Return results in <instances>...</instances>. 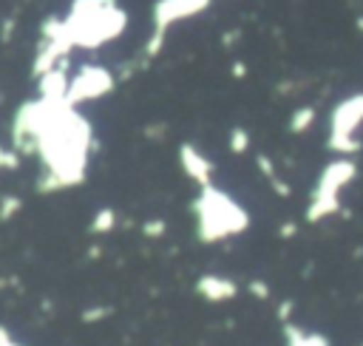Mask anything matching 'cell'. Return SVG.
Listing matches in <instances>:
<instances>
[{
  "label": "cell",
  "instance_id": "1",
  "mask_svg": "<svg viewBox=\"0 0 363 346\" xmlns=\"http://www.w3.org/2000/svg\"><path fill=\"white\" fill-rule=\"evenodd\" d=\"M94 150H96V136H94L91 122L77 111V105L65 99L57 108L54 119L48 122L37 145V159L43 164L37 190L57 193V190L82 184Z\"/></svg>",
  "mask_w": 363,
  "mask_h": 346
},
{
  "label": "cell",
  "instance_id": "2",
  "mask_svg": "<svg viewBox=\"0 0 363 346\" xmlns=\"http://www.w3.org/2000/svg\"><path fill=\"white\" fill-rule=\"evenodd\" d=\"M65 26L77 48H102L128 28V11L116 0H71Z\"/></svg>",
  "mask_w": 363,
  "mask_h": 346
},
{
  "label": "cell",
  "instance_id": "3",
  "mask_svg": "<svg viewBox=\"0 0 363 346\" xmlns=\"http://www.w3.org/2000/svg\"><path fill=\"white\" fill-rule=\"evenodd\" d=\"M196 216V235L204 244L227 241L250 227V213L221 187L207 184L199 190V196L190 204Z\"/></svg>",
  "mask_w": 363,
  "mask_h": 346
},
{
  "label": "cell",
  "instance_id": "4",
  "mask_svg": "<svg viewBox=\"0 0 363 346\" xmlns=\"http://www.w3.org/2000/svg\"><path fill=\"white\" fill-rule=\"evenodd\" d=\"M65 99H45V96H37V99H26L14 116H11V125H9V133H11V150H17L20 156H37V145L48 128V122L54 119L57 108L62 105Z\"/></svg>",
  "mask_w": 363,
  "mask_h": 346
},
{
  "label": "cell",
  "instance_id": "5",
  "mask_svg": "<svg viewBox=\"0 0 363 346\" xmlns=\"http://www.w3.org/2000/svg\"><path fill=\"white\" fill-rule=\"evenodd\" d=\"M357 176V164L349 159V156H340L335 162H329L315 187H312V196H309V204H306V221L309 224H318L323 221L326 216H335L340 210V193L346 184H352Z\"/></svg>",
  "mask_w": 363,
  "mask_h": 346
},
{
  "label": "cell",
  "instance_id": "6",
  "mask_svg": "<svg viewBox=\"0 0 363 346\" xmlns=\"http://www.w3.org/2000/svg\"><path fill=\"white\" fill-rule=\"evenodd\" d=\"M74 40L71 31L65 26V17L48 14L40 23V40L34 45V60H31V77H43L45 71L57 68V65H68V57L74 51Z\"/></svg>",
  "mask_w": 363,
  "mask_h": 346
},
{
  "label": "cell",
  "instance_id": "7",
  "mask_svg": "<svg viewBox=\"0 0 363 346\" xmlns=\"http://www.w3.org/2000/svg\"><path fill=\"white\" fill-rule=\"evenodd\" d=\"M360 125H363V94H352L340 99L329 113L326 147L340 156H354L363 147V142L357 139Z\"/></svg>",
  "mask_w": 363,
  "mask_h": 346
},
{
  "label": "cell",
  "instance_id": "8",
  "mask_svg": "<svg viewBox=\"0 0 363 346\" xmlns=\"http://www.w3.org/2000/svg\"><path fill=\"white\" fill-rule=\"evenodd\" d=\"M210 9V0H156L153 3V11H150V20H153V28H150V37L145 40V48H142V60L150 62L162 54L164 48V37H167V28L187 20V17H196L201 11Z\"/></svg>",
  "mask_w": 363,
  "mask_h": 346
},
{
  "label": "cell",
  "instance_id": "9",
  "mask_svg": "<svg viewBox=\"0 0 363 346\" xmlns=\"http://www.w3.org/2000/svg\"><path fill=\"white\" fill-rule=\"evenodd\" d=\"M116 74L105 65H96V62H85L74 71L71 77V85H68V102L71 105H85V102H94V99H102L105 94H111L116 88Z\"/></svg>",
  "mask_w": 363,
  "mask_h": 346
},
{
  "label": "cell",
  "instance_id": "10",
  "mask_svg": "<svg viewBox=\"0 0 363 346\" xmlns=\"http://www.w3.org/2000/svg\"><path fill=\"white\" fill-rule=\"evenodd\" d=\"M179 164L184 170V176L190 182H196L199 187H207L213 184V173H216V164L193 145V142H182L179 145Z\"/></svg>",
  "mask_w": 363,
  "mask_h": 346
},
{
  "label": "cell",
  "instance_id": "11",
  "mask_svg": "<svg viewBox=\"0 0 363 346\" xmlns=\"http://www.w3.org/2000/svg\"><path fill=\"white\" fill-rule=\"evenodd\" d=\"M196 292L210 303H224V301H233L238 295V284L227 275L204 272V275L196 278Z\"/></svg>",
  "mask_w": 363,
  "mask_h": 346
},
{
  "label": "cell",
  "instance_id": "12",
  "mask_svg": "<svg viewBox=\"0 0 363 346\" xmlns=\"http://www.w3.org/2000/svg\"><path fill=\"white\" fill-rule=\"evenodd\" d=\"M68 85H71L68 65H57L43 77H37V94L45 99H68Z\"/></svg>",
  "mask_w": 363,
  "mask_h": 346
},
{
  "label": "cell",
  "instance_id": "13",
  "mask_svg": "<svg viewBox=\"0 0 363 346\" xmlns=\"http://www.w3.org/2000/svg\"><path fill=\"white\" fill-rule=\"evenodd\" d=\"M255 167L264 173L267 184H269V187H272L278 196H292V187H289V184H286V182L278 176V170H275V162H272L267 153H258V156H255Z\"/></svg>",
  "mask_w": 363,
  "mask_h": 346
},
{
  "label": "cell",
  "instance_id": "14",
  "mask_svg": "<svg viewBox=\"0 0 363 346\" xmlns=\"http://www.w3.org/2000/svg\"><path fill=\"white\" fill-rule=\"evenodd\" d=\"M284 337H286V346H329V340L323 335H315V332H306L295 323H286L284 326Z\"/></svg>",
  "mask_w": 363,
  "mask_h": 346
},
{
  "label": "cell",
  "instance_id": "15",
  "mask_svg": "<svg viewBox=\"0 0 363 346\" xmlns=\"http://www.w3.org/2000/svg\"><path fill=\"white\" fill-rule=\"evenodd\" d=\"M315 119H318V111H315L312 105H301V108H295V111L289 113L286 128H289L292 133H306V130L315 125Z\"/></svg>",
  "mask_w": 363,
  "mask_h": 346
},
{
  "label": "cell",
  "instance_id": "16",
  "mask_svg": "<svg viewBox=\"0 0 363 346\" xmlns=\"http://www.w3.org/2000/svg\"><path fill=\"white\" fill-rule=\"evenodd\" d=\"M116 221H119V216H116V210L113 207H102V210H96V216L91 218V233L94 235H99V233H111L113 227H116Z\"/></svg>",
  "mask_w": 363,
  "mask_h": 346
},
{
  "label": "cell",
  "instance_id": "17",
  "mask_svg": "<svg viewBox=\"0 0 363 346\" xmlns=\"http://www.w3.org/2000/svg\"><path fill=\"white\" fill-rule=\"evenodd\" d=\"M227 147H230V153H235V156L247 153V150H250V133H247V128H233L230 136H227Z\"/></svg>",
  "mask_w": 363,
  "mask_h": 346
},
{
  "label": "cell",
  "instance_id": "18",
  "mask_svg": "<svg viewBox=\"0 0 363 346\" xmlns=\"http://www.w3.org/2000/svg\"><path fill=\"white\" fill-rule=\"evenodd\" d=\"M23 210V201H20V196H0V221H9V218H14L17 213Z\"/></svg>",
  "mask_w": 363,
  "mask_h": 346
},
{
  "label": "cell",
  "instance_id": "19",
  "mask_svg": "<svg viewBox=\"0 0 363 346\" xmlns=\"http://www.w3.org/2000/svg\"><path fill=\"white\" fill-rule=\"evenodd\" d=\"M164 230H167V224H164L162 218H150V221H145V224H142V233H145L147 238H162V235H164Z\"/></svg>",
  "mask_w": 363,
  "mask_h": 346
},
{
  "label": "cell",
  "instance_id": "20",
  "mask_svg": "<svg viewBox=\"0 0 363 346\" xmlns=\"http://www.w3.org/2000/svg\"><path fill=\"white\" fill-rule=\"evenodd\" d=\"M247 289H250V295H252V298H258V301H267V298H269V284H267V281L252 278V281L247 284Z\"/></svg>",
  "mask_w": 363,
  "mask_h": 346
},
{
  "label": "cell",
  "instance_id": "21",
  "mask_svg": "<svg viewBox=\"0 0 363 346\" xmlns=\"http://www.w3.org/2000/svg\"><path fill=\"white\" fill-rule=\"evenodd\" d=\"M17 164H20V153H17V150H6V147L0 145V170H9V167L14 170Z\"/></svg>",
  "mask_w": 363,
  "mask_h": 346
},
{
  "label": "cell",
  "instance_id": "22",
  "mask_svg": "<svg viewBox=\"0 0 363 346\" xmlns=\"http://www.w3.org/2000/svg\"><path fill=\"white\" fill-rule=\"evenodd\" d=\"M108 306H91V309H85L82 315H79V320L82 323H94V320H102V318H108Z\"/></svg>",
  "mask_w": 363,
  "mask_h": 346
},
{
  "label": "cell",
  "instance_id": "23",
  "mask_svg": "<svg viewBox=\"0 0 363 346\" xmlns=\"http://www.w3.org/2000/svg\"><path fill=\"white\" fill-rule=\"evenodd\" d=\"M0 346H23V343L9 332V326H3V323H0Z\"/></svg>",
  "mask_w": 363,
  "mask_h": 346
},
{
  "label": "cell",
  "instance_id": "24",
  "mask_svg": "<svg viewBox=\"0 0 363 346\" xmlns=\"http://www.w3.org/2000/svg\"><path fill=\"white\" fill-rule=\"evenodd\" d=\"M292 306H295L292 301H284V303H278V318H281V320H289V312H292Z\"/></svg>",
  "mask_w": 363,
  "mask_h": 346
},
{
  "label": "cell",
  "instance_id": "25",
  "mask_svg": "<svg viewBox=\"0 0 363 346\" xmlns=\"http://www.w3.org/2000/svg\"><path fill=\"white\" fill-rule=\"evenodd\" d=\"M295 233H298V224H292V221H286V227L278 230V235H284V238H289V235H295Z\"/></svg>",
  "mask_w": 363,
  "mask_h": 346
},
{
  "label": "cell",
  "instance_id": "26",
  "mask_svg": "<svg viewBox=\"0 0 363 346\" xmlns=\"http://www.w3.org/2000/svg\"><path fill=\"white\" fill-rule=\"evenodd\" d=\"M230 71H233V77H238V79H241V77L247 74V65H244V62H233V68H230Z\"/></svg>",
  "mask_w": 363,
  "mask_h": 346
},
{
  "label": "cell",
  "instance_id": "27",
  "mask_svg": "<svg viewBox=\"0 0 363 346\" xmlns=\"http://www.w3.org/2000/svg\"><path fill=\"white\" fill-rule=\"evenodd\" d=\"M354 28H357V31H360V34H363V14H360V17H357V20H354Z\"/></svg>",
  "mask_w": 363,
  "mask_h": 346
}]
</instances>
